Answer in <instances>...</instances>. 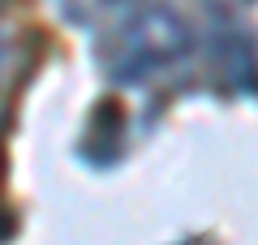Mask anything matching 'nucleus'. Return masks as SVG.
<instances>
[{
    "label": "nucleus",
    "instance_id": "nucleus-1",
    "mask_svg": "<svg viewBox=\"0 0 258 245\" xmlns=\"http://www.w3.org/2000/svg\"><path fill=\"white\" fill-rule=\"evenodd\" d=\"M194 43L189 22L168 5H147L120 26V35L112 39V78L116 82H147L155 69L181 60Z\"/></svg>",
    "mask_w": 258,
    "mask_h": 245
}]
</instances>
